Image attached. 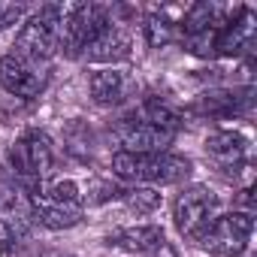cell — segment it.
<instances>
[{"label": "cell", "mask_w": 257, "mask_h": 257, "mask_svg": "<svg viewBox=\"0 0 257 257\" xmlns=\"http://www.w3.org/2000/svg\"><path fill=\"white\" fill-rule=\"evenodd\" d=\"M191 161L182 155L158 152V155H131L118 152L112 158V173L121 182L134 185H179L191 176Z\"/></svg>", "instance_id": "1"}, {"label": "cell", "mask_w": 257, "mask_h": 257, "mask_svg": "<svg viewBox=\"0 0 257 257\" xmlns=\"http://www.w3.org/2000/svg\"><path fill=\"white\" fill-rule=\"evenodd\" d=\"M173 218H176V227H179L182 236L197 239L218 218V197L206 185H191L176 197Z\"/></svg>", "instance_id": "5"}, {"label": "cell", "mask_w": 257, "mask_h": 257, "mask_svg": "<svg viewBox=\"0 0 257 257\" xmlns=\"http://www.w3.org/2000/svg\"><path fill=\"white\" fill-rule=\"evenodd\" d=\"M109 25V16L103 7L97 4H73L64 7V22H61V52L67 58H79L85 55V49L91 46V40Z\"/></svg>", "instance_id": "3"}, {"label": "cell", "mask_w": 257, "mask_h": 257, "mask_svg": "<svg viewBox=\"0 0 257 257\" xmlns=\"http://www.w3.org/2000/svg\"><path fill=\"white\" fill-rule=\"evenodd\" d=\"M61 22H64V7L58 4L34 13L16 37V55L31 64L49 61L61 46Z\"/></svg>", "instance_id": "2"}, {"label": "cell", "mask_w": 257, "mask_h": 257, "mask_svg": "<svg viewBox=\"0 0 257 257\" xmlns=\"http://www.w3.org/2000/svg\"><path fill=\"white\" fill-rule=\"evenodd\" d=\"M55 164V149L52 140L40 131H31L25 137H19L10 149V167L25 176V179H43Z\"/></svg>", "instance_id": "6"}, {"label": "cell", "mask_w": 257, "mask_h": 257, "mask_svg": "<svg viewBox=\"0 0 257 257\" xmlns=\"http://www.w3.org/2000/svg\"><path fill=\"white\" fill-rule=\"evenodd\" d=\"M206 155L221 167H239L248 158V140L239 131H215L206 137Z\"/></svg>", "instance_id": "12"}, {"label": "cell", "mask_w": 257, "mask_h": 257, "mask_svg": "<svg viewBox=\"0 0 257 257\" xmlns=\"http://www.w3.org/2000/svg\"><path fill=\"white\" fill-rule=\"evenodd\" d=\"M37 194H40V197H46V200H52V203L70 206V209H79V200H82L79 185H76V182H70V179L55 182V185H49V188H43V191H37Z\"/></svg>", "instance_id": "17"}, {"label": "cell", "mask_w": 257, "mask_h": 257, "mask_svg": "<svg viewBox=\"0 0 257 257\" xmlns=\"http://www.w3.org/2000/svg\"><path fill=\"white\" fill-rule=\"evenodd\" d=\"M124 200H127V206H131L137 215H149V212H155L161 206V194L155 188H134V191L124 194Z\"/></svg>", "instance_id": "18"}, {"label": "cell", "mask_w": 257, "mask_h": 257, "mask_svg": "<svg viewBox=\"0 0 257 257\" xmlns=\"http://www.w3.org/2000/svg\"><path fill=\"white\" fill-rule=\"evenodd\" d=\"M85 58L91 64H118V61H127L131 58V37H127V31H121L118 25H106L94 40L91 46L85 49Z\"/></svg>", "instance_id": "10"}, {"label": "cell", "mask_w": 257, "mask_h": 257, "mask_svg": "<svg viewBox=\"0 0 257 257\" xmlns=\"http://www.w3.org/2000/svg\"><path fill=\"white\" fill-rule=\"evenodd\" d=\"M109 245L124 248V251H131V254H152V251L164 248V230L161 227H152V224L127 227V230L112 233L109 236Z\"/></svg>", "instance_id": "13"}, {"label": "cell", "mask_w": 257, "mask_h": 257, "mask_svg": "<svg viewBox=\"0 0 257 257\" xmlns=\"http://www.w3.org/2000/svg\"><path fill=\"white\" fill-rule=\"evenodd\" d=\"M137 115L146 118V121H152V124H158V127H164V131L179 134V115H176V109H170V106L161 103V100H146Z\"/></svg>", "instance_id": "15"}, {"label": "cell", "mask_w": 257, "mask_h": 257, "mask_svg": "<svg viewBox=\"0 0 257 257\" xmlns=\"http://www.w3.org/2000/svg\"><path fill=\"white\" fill-rule=\"evenodd\" d=\"M115 137L121 143V152H131V155H158V152H167V146L176 140L173 131H164V127H158L140 115L124 118L115 127Z\"/></svg>", "instance_id": "7"}, {"label": "cell", "mask_w": 257, "mask_h": 257, "mask_svg": "<svg viewBox=\"0 0 257 257\" xmlns=\"http://www.w3.org/2000/svg\"><path fill=\"white\" fill-rule=\"evenodd\" d=\"M254 37V13L251 10H239L236 19L224 22L215 34V55H239L242 49L251 46Z\"/></svg>", "instance_id": "11"}, {"label": "cell", "mask_w": 257, "mask_h": 257, "mask_svg": "<svg viewBox=\"0 0 257 257\" xmlns=\"http://www.w3.org/2000/svg\"><path fill=\"white\" fill-rule=\"evenodd\" d=\"M251 230H254L251 212H230V215H218V218L197 236V242H200L206 251H212V254L239 257V254L248 248Z\"/></svg>", "instance_id": "4"}, {"label": "cell", "mask_w": 257, "mask_h": 257, "mask_svg": "<svg viewBox=\"0 0 257 257\" xmlns=\"http://www.w3.org/2000/svg\"><path fill=\"white\" fill-rule=\"evenodd\" d=\"M143 28H146V40H149L152 46H164V43H170V40L176 37V22H173L170 16H164V13L149 16Z\"/></svg>", "instance_id": "16"}, {"label": "cell", "mask_w": 257, "mask_h": 257, "mask_svg": "<svg viewBox=\"0 0 257 257\" xmlns=\"http://www.w3.org/2000/svg\"><path fill=\"white\" fill-rule=\"evenodd\" d=\"M0 88L13 97L34 100L46 88V73L40 70V64H31L19 55H4L0 58Z\"/></svg>", "instance_id": "8"}, {"label": "cell", "mask_w": 257, "mask_h": 257, "mask_svg": "<svg viewBox=\"0 0 257 257\" xmlns=\"http://www.w3.org/2000/svg\"><path fill=\"white\" fill-rule=\"evenodd\" d=\"M31 215L49 227V230H67V227H76L82 221V209H70V206H61V203H52L40 194H31Z\"/></svg>", "instance_id": "14"}, {"label": "cell", "mask_w": 257, "mask_h": 257, "mask_svg": "<svg viewBox=\"0 0 257 257\" xmlns=\"http://www.w3.org/2000/svg\"><path fill=\"white\" fill-rule=\"evenodd\" d=\"M0 10H4V7H0Z\"/></svg>", "instance_id": "19"}, {"label": "cell", "mask_w": 257, "mask_h": 257, "mask_svg": "<svg viewBox=\"0 0 257 257\" xmlns=\"http://www.w3.org/2000/svg\"><path fill=\"white\" fill-rule=\"evenodd\" d=\"M137 91V82L131 73H124L118 67H103V70H94L91 79H88V94L97 106H118L124 103Z\"/></svg>", "instance_id": "9"}]
</instances>
